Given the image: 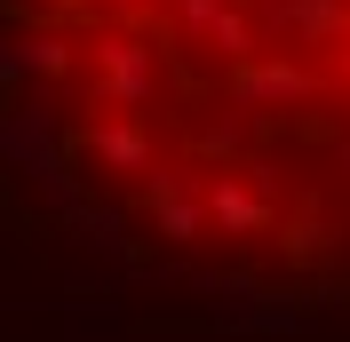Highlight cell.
Returning <instances> with one entry per match:
<instances>
[{"mask_svg": "<svg viewBox=\"0 0 350 342\" xmlns=\"http://www.w3.org/2000/svg\"><path fill=\"white\" fill-rule=\"evenodd\" d=\"M135 88L175 72V111L215 135L303 144V175H350V0H128Z\"/></svg>", "mask_w": 350, "mask_h": 342, "instance_id": "6da1fadb", "label": "cell"}]
</instances>
